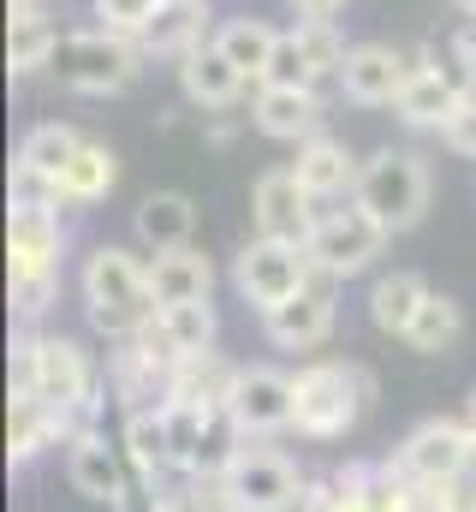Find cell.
<instances>
[{
	"instance_id": "5b68a950",
	"label": "cell",
	"mask_w": 476,
	"mask_h": 512,
	"mask_svg": "<svg viewBox=\"0 0 476 512\" xmlns=\"http://www.w3.org/2000/svg\"><path fill=\"white\" fill-rule=\"evenodd\" d=\"M429 197H435V179H429V161L417 149H375L363 167H357V191L352 203H363L387 233H411L423 215H429Z\"/></svg>"
},
{
	"instance_id": "e0dca14e",
	"label": "cell",
	"mask_w": 476,
	"mask_h": 512,
	"mask_svg": "<svg viewBox=\"0 0 476 512\" xmlns=\"http://www.w3.org/2000/svg\"><path fill=\"white\" fill-rule=\"evenodd\" d=\"M411 72H417V54H405L393 42H352V54L340 66V96L357 108H393L405 96Z\"/></svg>"
},
{
	"instance_id": "9a60e30c",
	"label": "cell",
	"mask_w": 476,
	"mask_h": 512,
	"mask_svg": "<svg viewBox=\"0 0 476 512\" xmlns=\"http://www.w3.org/2000/svg\"><path fill=\"white\" fill-rule=\"evenodd\" d=\"M322 221V203L298 185L292 167H268L256 185H250V227L256 239H292V245H310Z\"/></svg>"
},
{
	"instance_id": "ba28073f",
	"label": "cell",
	"mask_w": 476,
	"mask_h": 512,
	"mask_svg": "<svg viewBox=\"0 0 476 512\" xmlns=\"http://www.w3.org/2000/svg\"><path fill=\"white\" fill-rule=\"evenodd\" d=\"M393 477H405L411 489H441L453 477H465L476 465V429L465 417H423L399 447H393Z\"/></svg>"
},
{
	"instance_id": "30bf717a",
	"label": "cell",
	"mask_w": 476,
	"mask_h": 512,
	"mask_svg": "<svg viewBox=\"0 0 476 512\" xmlns=\"http://www.w3.org/2000/svg\"><path fill=\"white\" fill-rule=\"evenodd\" d=\"M310 280H316V262H310L304 245H292V239H250L233 256V286L256 316H268L274 304L298 298Z\"/></svg>"
},
{
	"instance_id": "cb8c5ba5",
	"label": "cell",
	"mask_w": 476,
	"mask_h": 512,
	"mask_svg": "<svg viewBox=\"0 0 476 512\" xmlns=\"http://www.w3.org/2000/svg\"><path fill=\"white\" fill-rule=\"evenodd\" d=\"M286 167H292V173H298V185L328 209V203H340V197H352V191H357V167H363V161H357L340 137H328V131H322V137L298 143V155H292Z\"/></svg>"
},
{
	"instance_id": "44dd1931",
	"label": "cell",
	"mask_w": 476,
	"mask_h": 512,
	"mask_svg": "<svg viewBox=\"0 0 476 512\" xmlns=\"http://www.w3.org/2000/svg\"><path fill=\"white\" fill-rule=\"evenodd\" d=\"M66 477H72V489H78L84 501H96V507H119V501L131 495V489H125V447H108L102 429L66 441Z\"/></svg>"
},
{
	"instance_id": "4dcf8cb0",
	"label": "cell",
	"mask_w": 476,
	"mask_h": 512,
	"mask_svg": "<svg viewBox=\"0 0 476 512\" xmlns=\"http://www.w3.org/2000/svg\"><path fill=\"white\" fill-rule=\"evenodd\" d=\"M209 42L233 60L250 84H262V72H268V60H274V48H280V30H274L268 18L238 12V18H221V24H215V36H209Z\"/></svg>"
},
{
	"instance_id": "3957f363",
	"label": "cell",
	"mask_w": 476,
	"mask_h": 512,
	"mask_svg": "<svg viewBox=\"0 0 476 512\" xmlns=\"http://www.w3.org/2000/svg\"><path fill=\"white\" fill-rule=\"evenodd\" d=\"M12 387H36L60 411V423H66V411H78L84 399H96L108 387V376H96L90 352L72 334L18 328V340H12Z\"/></svg>"
},
{
	"instance_id": "2e32d148",
	"label": "cell",
	"mask_w": 476,
	"mask_h": 512,
	"mask_svg": "<svg viewBox=\"0 0 476 512\" xmlns=\"http://www.w3.org/2000/svg\"><path fill=\"white\" fill-rule=\"evenodd\" d=\"M173 370H179V364H173L149 334L114 340V352H108V393H114L119 411L167 405V399H173Z\"/></svg>"
},
{
	"instance_id": "6da1fadb",
	"label": "cell",
	"mask_w": 476,
	"mask_h": 512,
	"mask_svg": "<svg viewBox=\"0 0 476 512\" xmlns=\"http://www.w3.org/2000/svg\"><path fill=\"white\" fill-rule=\"evenodd\" d=\"M78 298H84V316L90 328L114 346L131 340L155 322V286H149V256L131 251V245H96L78 268Z\"/></svg>"
},
{
	"instance_id": "8fae6325",
	"label": "cell",
	"mask_w": 476,
	"mask_h": 512,
	"mask_svg": "<svg viewBox=\"0 0 476 512\" xmlns=\"http://www.w3.org/2000/svg\"><path fill=\"white\" fill-rule=\"evenodd\" d=\"M393 245V233L346 197V209H322V221H316V233H310V262H316V274H334V280H352L363 268H375V256Z\"/></svg>"
},
{
	"instance_id": "7402d4cb",
	"label": "cell",
	"mask_w": 476,
	"mask_h": 512,
	"mask_svg": "<svg viewBox=\"0 0 476 512\" xmlns=\"http://www.w3.org/2000/svg\"><path fill=\"white\" fill-rule=\"evenodd\" d=\"M119 447H125V465L137 471L143 489L179 477V459H173V429H167V405H149V411H125L119 423Z\"/></svg>"
},
{
	"instance_id": "e575fe53",
	"label": "cell",
	"mask_w": 476,
	"mask_h": 512,
	"mask_svg": "<svg viewBox=\"0 0 476 512\" xmlns=\"http://www.w3.org/2000/svg\"><path fill=\"white\" fill-rule=\"evenodd\" d=\"M262 84H280V90H316V66H310V54H304L298 24L280 30V48H274L268 72H262Z\"/></svg>"
},
{
	"instance_id": "4fadbf2b",
	"label": "cell",
	"mask_w": 476,
	"mask_h": 512,
	"mask_svg": "<svg viewBox=\"0 0 476 512\" xmlns=\"http://www.w3.org/2000/svg\"><path fill=\"white\" fill-rule=\"evenodd\" d=\"M340 286H346V280L316 274L298 298L274 304V310L262 316L268 346H274V352H322V346L334 340V328H340Z\"/></svg>"
},
{
	"instance_id": "484cf974",
	"label": "cell",
	"mask_w": 476,
	"mask_h": 512,
	"mask_svg": "<svg viewBox=\"0 0 476 512\" xmlns=\"http://www.w3.org/2000/svg\"><path fill=\"white\" fill-rule=\"evenodd\" d=\"M60 36H66V30L54 24L48 0H42V6H18V12L6 18V66H12V78H36V72H48Z\"/></svg>"
},
{
	"instance_id": "f546056e",
	"label": "cell",
	"mask_w": 476,
	"mask_h": 512,
	"mask_svg": "<svg viewBox=\"0 0 476 512\" xmlns=\"http://www.w3.org/2000/svg\"><path fill=\"white\" fill-rule=\"evenodd\" d=\"M173 364L197 358V352H215V304H167L155 310V322L143 328Z\"/></svg>"
},
{
	"instance_id": "9c48e42d",
	"label": "cell",
	"mask_w": 476,
	"mask_h": 512,
	"mask_svg": "<svg viewBox=\"0 0 476 512\" xmlns=\"http://www.w3.org/2000/svg\"><path fill=\"white\" fill-rule=\"evenodd\" d=\"M167 429H173L179 477H197V483H221V471L233 465V453L244 447V435L233 429L227 405H185V399H167Z\"/></svg>"
},
{
	"instance_id": "d6a6232c",
	"label": "cell",
	"mask_w": 476,
	"mask_h": 512,
	"mask_svg": "<svg viewBox=\"0 0 476 512\" xmlns=\"http://www.w3.org/2000/svg\"><path fill=\"white\" fill-rule=\"evenodd\" d=\"M459 340H465V304H459L453 292H429L423 310H417L411 328H405V346H411L417 358H441V352H453Z\"/></svg>"
},
{
	"instance_id": "d590c367",
	"label": "cell",
	"mask_w": 476,
	"mask_h": 512,
	"mask_svg": "<svg viewBox=\"0 0 476 512\" xmlns=\"http://www.w3.org/2000/svg\"><path fill=\"white\" fill-rule=\"evenodd\" d=\"M155 6H161V0H96V24H102V30H114V36H131V42H137V36H143V24L155 18Z\"/></svg>"
},
{
	"instance_id": "ffe728a7",
	"label": "cell",
	"mask_w": 476,
	"mask_h": 512,
	"mask_svg": "<svg viewBox=\"0 0 476 512\" xmlns=\"http://www.w3.org/2000/svg\"><path fill=\"white\" fill-rule=\"evenodd\" d=\"M131 239L143 256H167L185 251L197 239V203L185 191H149L137 209H131Z\"/></svg>"
},
{
	"instance_id": "74e56055",
	"label": "cell",
	"mask_w": 476,
	"mask_h": 512,
	"mask_svg": "<svg viewBox=\"0 0 476 512\" xmlns=\"http://www.w3.org/2000/svg\"><path fill=\"white\" fill-rule=\"evenodd\" d=\"M441 143H447L453 155H465V161H476V96L465 102V114H459L453 126L441 131Z\"/></svg>"
},
{
	"instance_id": "836d02e7",
	"label": "cell",
	"mask_w": 476,
	"mask_h": 512,
	"mask_svg": "<svg viewBox=\"0 0 476 512\" xmlns=\"http://www.w3.org/2000/svg\"><path fill=\"white\" fill-rule=\"evenodd\" d=\"M233 376H238L233 358H221V352H197V358H185V364L173 370V399H185V405H227Z\"/></svg>"
},
{
	"instance_id": "f35d334b",
	"label": "cell",
	"mask_w": 476,
	"mask_h": 512,
	"mask_svg": "<svg viewBox=\"0 0 476 512\" xmlns=\"http://www.w3.org/2000/svg\"><path fill=\"white\" fill-rule=\"evenodd\" d=\"M346 0H292V18L298 24H340Z\"/></svg>"
},
{
	"instance_id": "ac0fdd59",
	"label": "cell",
	"mask_w": 476,
	"mask_h": 512,
	"mask_svg": "<svg viewBox=\"0 0 476 512\" xmlns=\"http://www.w3.org/2000/svg\"><path fill=\"white\" fill-rule=\"evenodd\" d=\"M322 120H328V96L322 90H280V84H256L250 96V126L274 143H310L322 137Z\"/></svg>"
},
{
	"instance_id": "1f68e13d",
	"label": "cell",
	"mask_w": 476,
	"mask_h": 512,
	"mask_svg": "<svg viewBox=\"0 0 476 512\" xmlns=\"http://www.w3.org/2000/svg\"><path fill=\"white\" fill-rule=\"evenodd\" d=\"M78 149H84V131L78 126H66V120H42V126H30L24 137H18L12 167H30V173H42V179L60 185V173L78 161Z\"/></svg>"
},
{
	"instance_id": "ab89813d",
	"label": "cell",
	"mask_w": 476,
	"mask_h": 512,
	"mask_svg": "<svg viewBox=\"0 0 476 512\" xmlns=\"http://www.w3.org/2000/svg\"><path fill=\"white\" fill-rule=\"evenodd\" d=\"M447 48H453V54L465 60V72L476 78V18H459V30L447 36Z\"/></svg>"
},
{
	"instance_id": "83f0119b",
	"label": "cell",
	"mask_w": 476,
	"mask_h": 512,
	"mask_svg": "<svg viewBox=\"0 0 476 512\" xmlns=\"http://www.w3.org/2000/svg\"><path fill=\"white\" fill-rule=\"evenodd\" d=\"M149 286H155V304H209L215 292V262L185 245V251H167V256H149Z\"/></svg>"
},
{
	"instance_id": "52a82bcc",
	"label": "cell",
	"mask_w": 476,
	"mask_h": 512,
	"mask_svg": "<svg viewBox=\"0 0 476 512\" xmlns=\"http://www.w3.org/2000/svg\"><path fill=\"white\" fill-rule=\"evenodd\" d=\"M304 471L262 441H244L233 465L221 471V501L227 512H304Z\"/></svg>"
},
{
	"instance_id": "8992f818",
	"label": "cell",
	"mask_w": 476,
	"mask_h": 512,
	"mask_svg": "<svg viewBox=\"0 0 476 512\" xmlns=\"http://www.w3.org/2000/svg\"><path fill=\"white\" fill-rule=\"evenodd\" d=\"M471 96H476V78L465 72V60L453 48L429 42V48H417V72H411L405 96L393 102V114H399V126H411V131H447L465 114Z\"/></svg>"
},
{
	"instance_id": "d6986e66",
	"label": "cell",
	"mask_w": 476,
	"mask_h": 512,
	"mask_svg": "<svg viewBox=\"0 0 476 512\" xmlns=\"http://www.w3.org/2000/svg\"><path fill=\"white\" fill-rule=\"evenodd\" d=\"M179 96L191 108H203V120H209V114H227V108H238L250 96V78L238 72L215 42H203V48H191L179 60Z\"/></svg>"
},
{
	"instance_id": "f1b7e54d",
	"label": "cell",
	"mask_w": 476,
	"mask_h": 512,
	"mask_svg": "<svg viewBox=\"0 0 476 512\" xmlns=\"http://www.w3.org/2000/svg\"><path fill=\"white\" fill-rule=\"evenodd\" d=\"M429 292H435V286H429L423 274H411V268H387V274H375V286H369V322H375V334L405 340V328H411V316L423 310Z\"/></svg>"
},
{
	"instance_id": "4316f807",
	"label": "cell",
	"mask_w": 476,
	"mask_h": 512,
	"mask_svg": "<svg viewBox=\"0 0 476 512\" xmlns=\"http://www.w3.org/2000/svg\"><path fill=\"white\" fill-rule=\"evenodd\" d=\"M119 179V155L114 143H102V137H84V149H78V161L60 173V215L72 221V215H84V209H96L108 191H114Z\"/></svg>"
},
{
	"instance_id": "60d3db41",
	"label": "cell",
	"mask_w": 476,
	"mask_h": 512,
	"mask_svg": "<svg viewBox=\"0 0 476 512\" xmlns=\"http://www.w3.org/2000/svg\"><path fill=\"white\" fill-rule=\"evenodd\" d=\"M465 423L476 429V387H471V405H465Z\"/></svg>"
},
{
	"instance_id": "8d00e7d4",
	"label": "cell",
	"mask_w": 476,
	"mask_h": 512,
	"mask_svg": "<svg viewBox=\"0 0 476 512\" xmlns=\"http://www.w3.org/2000/svg\"><path fill=\"white\" fill-rule=\"evenodd\" d=\"M423 495H429V507L435 512H476V471L453 477V483H441V489H423Z\"/></svg>"
},
{
	"instance_id": "5bb4252c",
	"label": "cell",
	"mask_w": 476,
	"mask_h": 512,
	"mask_svg": "<svg viewBox=\"0 0 476 512\" xmlns=\"http://www.w3.org/2000/svg\"><path fill=\"white\" fill-rule=\"evenodd\" d=\"M66 262V215L60 209H12L6 215V280H60Z\"/></svg>"
},
{
	"instance_id": "d4e9b609",
	"label": "cell",
	"mask_w": 476,
	"mask_h": 512,
	"mask_svg": "<svg viewBox=\"0 0 476 512\" xmlns=\"http://www.w3.org/2000/svg\"><path fill=\"white\" fill-rule=\"evenodd\" d=\"M60 441H66L60 411L36 387H12V405H6V459L12 465H30V459H42Z\"/></svg>"
},
{
	"instance_id": "277c9868",
	"label": "cell",
	"mask_w": 476,
	"mask_h": 512,
	"mask_svg": "<svg viewBox=\"0 0 476 512\" xmlns=\"http://www.w3.org/2000/svg\"><path fill=\"white\" fill-rule=\"evenodd\" d=\"M143 42L114 36V30H66L60 48H54V66L48 78L72 96H125L137 78H143Z\"/></svg>"
},
{
	"instance_id": "7a4b0ae2",
	"label": "cell",
	"mask_w": 476,
	"mask_h": 512,
	"mask_svg": "<svg viewBox=\"0 0 476 512\" xmlns=\"http://www.w3.org/2000/svg\"><path fill=\"white\" fill-rule=\"evenodd\" d=\"M375 405V376L352 358H316L298 370V417L304 441H346Z\"/></svg>"
},
{
	"instance_id": "603a6c76",
	"label": "cell",
	"mask_w": 476,
	"mask_h": 512,
	"mask_svg": "<svg viewBox=\"0 0 476 512\" xmlns=\"http://www.w3.org/2000/svg\"><path fill=\"white\" fill-rule=\"evenodd\" d=\"M209 36H215V6H209V0H161L137 42H143L149 60H185V54L203 48Z\"/></svg>"
},
{
	"instance_id": "b9f144b4",
	"label": "cell",
	"mask_w": 476,
	"mask_h": 512,
	"mask_svg": "<svg viewBox=\"0 0 476 512\" xmlns=\"http://www.w3.org/2000/svg\"><path fill=\"white\" fill-rule=\"evenodd\" d=\"M471 471H476V465H471Z\"/></svg>"
},
{
	"instance_id": "7c38bea8",
	"label": "cell",
	"mask_w": 476,
	"mask_h": 512,
	"mask_svg": "<svg viewBox=\"0 0 476 512\" xmlns=\"http://www.w3.org/2000/svg\"><path fill=\"white\" fill-rule=\"evenodd\" d=\"M227 417L244 441H268L286 435L298 417V376L274 370V364H238L233 393H227Z\"/></svg>"
}]
</instances>
